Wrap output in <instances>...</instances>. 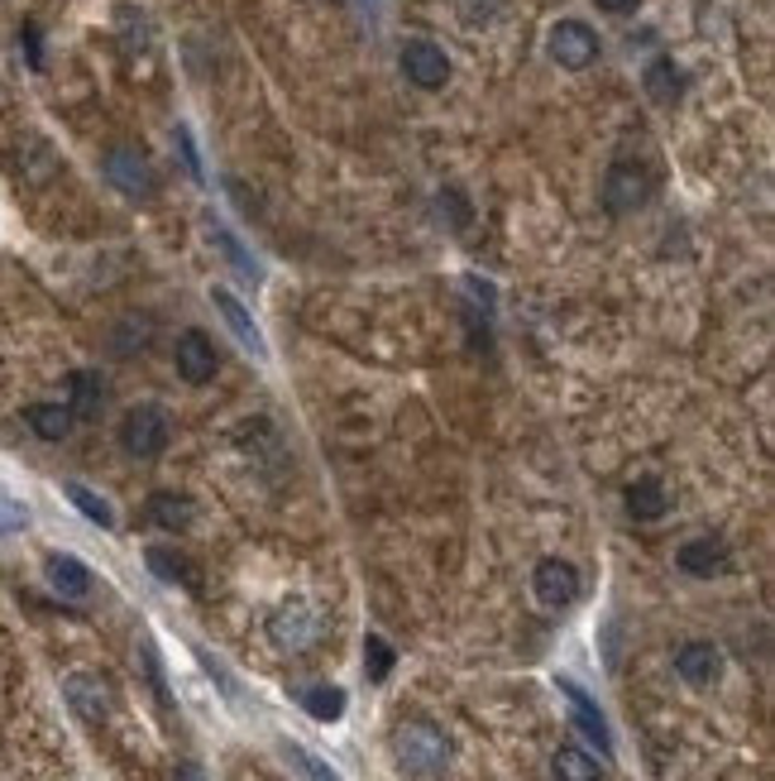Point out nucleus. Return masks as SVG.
<instances>
[{
  "label": "nucleus",
  "instance_id": "obj_5",
  "mask_svg": "<svg viewBox=\"0 0 775 781\" xmlns=\"http://www.w3.org/2000/svg\"><path fill=\"white\" fill-rule=\"evenodd\" d=\"M647 197H651V173L641 163H632V159H617L608 168V178H603V207H608L613 216H627V211H637Z\"/></svg>",
  "mask_w": 775,
  "mask_h": 781
},
{
  "label": "nucleus",
  "instance_id": "obj_19",
  "mask_svg": "<svg viewBox=\"0 0 775 781\" xmlns=\"http://www.w3.org/2000/svg\"><path fill=\"white\" fill-rule=\"evenodd\" d=\"M192 518H197V503L187 495H153L149 499V523H159L163 533H183V527H192Z\"/></svg>",
  "mask_w": 775,
  "mask_h": 781
},
{
  "label": "nucleus",
  "instance_id": "obj_12",
  "mask_svg": "<svg viewBox=\"0 0 775 781\" xmlns=\"http://www.w3.org/2000/svg\"><path fill=\"white\" fill-rule=\"evenodd\" d=\"M211 303H216V312L225 317V327L235 331V341L245 345V351H254L259 359H269V345H263V335H259V327H254V317L245 312V303H239L230 288H211Z\"/></svg>",
  "mask_w": 775,
  "mask_h": 781
},
{
  "label": "nucleus",
  "instance_id": "obj_2",
  "mask_svg": "<svg viewBox=\"0 0 775 781\" xmlns=\"http://www.w3.org/2000/svg\"><path fill=\"white\" fill-rule=\"evenodd\" d=\"M269 638L283 652H307L311 643L321 638V619L307 599H283V605L269 614Z\"/></svg>",
  "mask_w": 775,
  "mask_h": 781
},
{
  "label": "nucleus",
  "instance_id": "obj_14",
  "mask_svg": "<svg viewBox=\"0 0 775 781\" xmlns=\"http://www.w3.org/2000/svg\"><path fill=\"white\" fill-rule=\"evenodd\" d=\"M44 571H48V585H53L63 599H87L91 595V571L87 561L67 557V551H48L44 557Z\"/></svg>",
  "mask_w": 775,
  "mask_h": 781
},
{
  "label": "nucleus",
  "instance_id": "obj_6",
  "mask_svg": "<svg viewBox=\"0 0 775 781\" xmlns=\"http://www.w3.org/2000/svg\"><path fill=\"white\" fill-rule=\"evenodd\" d=\"M403 72H407L411 87L441 91L445 82H451V58H445V48H435L431 39H407L403 44Z\"/></svg>",
  "mask_w": 775,
  "mask_h": 781
},
{
  "label": "nucleus",
  "instance_id": "obj_23",
  "mask_svg": "<svg viewBox=\"0 0 775 781\" xmlns=\"http://www.w3.org/2000/svg\"><path fill=\"white\" fill-rule=\"evenodd\" d=\"M144 561H149V571L159 575L163 585H192V566H187V557H177V551L149 547V551H144Z\"/></svg>",
  "mask_w": 775,
  "mask_h": 781
},
{
  "label": "nucleus",
  "instance_id": "obj_32",
  "mask_svg": "<svg viewBox=\"0 0 775 781\" xmlns=\"http://www.w3.org/2000/svg\"><path fill=\"white\" fill-rule=\"evenodd\" d=\"M599 10H608V15H627V10H637V0H599Z\"/></svg>",
  "mask_w": 775,
  "mask_h": 781
},
{
  "label": "nucleus",
  "instance_id": "obj_7",
  "mask_svg": "<svg viewBox=\"0 0 775 781\" xmlns=\"http://www.w3.org/2000/svg\"><path fill=\"white\" fill-rule=\"evenodd\" d=\"M551 58L570 72H585L593 58H599V34H593L585 20H561L551 29Z\"/></svg>",
  "mask_w": 775,
  "mask_h": 781
},
{
  "label": "nucleus",
  "instance_id": "obj_13",
  "mask_svg": "<svg viewBox=\"0 0 775 781\" xmlns=\"http://www.w3.org/2000/svg\"><path fill=\"white\" fill-rule=\"evenodd\" d=\"M675 566L685 575H699V581H713V575L728 571V547H723L718 537H694V542H685L675 551Z\"/></svg>",
  "mask_w": 775,
  "mask_h": 781
},
{
  "label": "nucleus",
  "instance_id": "obj_31",
  "mask_svg": "<svg viewBox=\"0 0 775 781\" xmlns=\"http://www.w3.org/2000/svg\"><path fill=\"white\" fill-rule=\"evenodd\" d=\"M177 149H183V159H187V173H192V178H197V183H201V159H197V144H192V135H187L183 125H177Z\"/></svg>",
  "mask_w": 775,
  "mask_h": 781
},
{
  "label": "nucleus",
  "instance_id": "obj_3",
  "mask_svg": "<svg viewBox=\"0 0 775 781\" xmlns=\"http://www.w3.org/2000/svg\"><path fill=\"white\" fill-rule=\"evenodd\" d=\"M120 447L130 455H139V461H153V455H163L168 447V417L159 403H139L125 413V423H120Z\"/></svg>",
  "mask_w": 775,
  "mask_h": 781
},
{
  "label": "nucleus",
  "instance_id": "obj_17",
  "mask_svg": "<svg viewBox=\"0 0 775 781\" xmlns=\"http://www.w3.org/2000/svg\"><path fill=\"white\" fill-rule=\"evenodd\" d=\"M641 82H647V96H651V101H661V106H675V101H680V91H685V72L675 68L671 58H656V63H647Z\"/></svg>",
  "mask_w": 775,
  "mask_h": 781
},
{
  "label": "nucleus",
  "instance_id": "obj_11",
  "mask_svg": "<svg viewBox=\"0 0 775 781\" xmlns=\"http://www.w3.org/2000/svg\"><path fill=\"white\" fill-rule=\"evenodd\" d=\"M561 695L570 700V710H575V729H579V734H585L589 743H599V753L608 758V753H613V734H608V719H603V710L575 686V681H561Z\"/></svg>",
  "mask_w": 775,
  "mask_h": 781
},
{
  "label": "nucleus",
  "instance_id": "obj_20",
  "mask_svg": "<svg viewBox=\"0 0 775 781\" xmlns=\"http://www.w3.org/2000/svg\"><path fill=\"white\" fill-rule=\"evenodd\" d=\"M67 393H72V417H96L101 413V403H106V383L96 369H77V375L67 379Z\"/></svg>",
  "mask_w": 775,
  "mask_h": 781
},
{
  "label": "nucleus",
  "instance_id": "obj_10",
  "mask_svg": "<svg viewBox=\"0 0 775 781\" xmlns=\"http://www.w3.org/2000/svg\"><path fill=\"white\" fill-rule=\"evenodd\" d=\"M173 365L187 383H211L216 369H221V355H216V345L206 341V331H183L173 345Z\"/></svg>",
  "mask_w": 775,
  "mask_h": 781
},
{
  "label": "nucleus",
  "instance_id": "obj_30",
  "mask_svg": "<svg viewBox=\"0 0 775 781\" xmlns=\"http://www.w3.org/2000/svg\"><path fill=\"white\" fill-rule=\"evenodd\" d=\"M24 53H29V68H44V44H39V24H24Z\"/></svg>",
  "mask_w": 775,
  "mask_h": 781
},
{
  "label": "nucleus",
  "instance_id": "obj_22",
  "mask_svg": "<svg viewBox=\"0 0 775 781\" xmlns=\"http://www.w3.org/2000/svg\"><path fill=\"white\" fill-rule=\"evenodd\" d=\"M551 772H555V781H599V762H593L585 748L565 743V748L551 758Z\"/></svg>",
  "mask_w": 775,
  "mask_h": 781
},
{
  "label": "nucleus",
  "instance_id": "obj_18",
  "mask_svg": "<svg viewBox=\"0 0 775 781\" xmlns=\"http://www.w3.org/2000/svg\"><path fill=\"white\" fill-rule=\"evenodd\" d=\"M24 423H29L34 437L63 441L67 431H72V407H63V403H29V407H24Z\"/></svg>",
  "mask_w": 775,
  "mask_h": 781
},
{
  "label": "nucleus",
  "instance_id": "obj_21",
  "mask_svg": "<svg viewBox=\"0 0 775 781\" xmlns=\"http://www.w3.org/2000/svg\"><path fill=\"white\" fill-rule=\"evenodd\" d=\"M345 691L341 686H307L302 691V710L311 719H321V724H335V719H345Z\"/></svg>",
  "mask_w": 775,
  "mask_h": 781
},
{
  "label": "nucleus",
  "instance_id": "obj_4",
  "mask_svg": "<svg viewBox=\"0 0 775 781\" xmlns=\"http://www.w3.org/2000/svg\"><path fill=\"white\" fill-rule=\"evenodd\" d=\"M106 178H111V187H120L125 197H135V202H149L153 192H159L149 159H144L139 149H130V144H115V149H106Z\"/></svg>",
  "mask_w": 775,
  "mask_h": 781
},
{
  "label": "nucleus",
  "instance_id": "obj_24",
  "mask_svg": "<svg viewBox=\"0 0 775 781\" xmlns=\"http://www.w3.org/2000/svg\"><path fill=\"white\" fill-rule=\"evenodd\" d=\"M211 235H216V245H221V249H225V259H230V269H235V273H239V279H245V283H259V264H254V259H249V249H245V245H239V240H235V235H230V231H225V225H211Z\"/></svg>",
  "mask_w": 775,
  "mask_h": 781
},
{
  "label": "nucleus",
  "instance_id": "obj_8",
  "mask_svg": "<svg viewBox=\"0 0 775 781\" xmlns=\"http://www.w3.org/2000/svg\"><path fill=\"white\" fill-rule=\"evenodd\" d=\"M63 695L82 724H106V715H111V686L96 671H72L63 681Z\"/></svg>",
  "mask_w": 775,
  "mask_h": 781
},
{
  "label": "nucleus",
  "instance_id": "obj_25",
  "mask_svg": "<svg viewBox=\"0 0 775 781\" xmlns=\"http://www.w3.org/2000/svg\"><path fill=\"white\" fill-rule=\"evenodd\" d=\"M67 499H72V509H77L82 518H91L96 527H115V513H111V503H106L101 495H91L87 485H67Z\"/></svg>",
  "mask_w": 775,
  "mask_h": 781
},
{
  "label": "nucleus",
  "instance_id": "obj_27",
  "mask_svg": "<svg viewBox=\"0 0 775 781\" xmlns=\"http://www.w3.org/2000/svg\"><path fill=\"white\" fill-rule=\"evenodd\" d=\"M24 527H29V509H24L15 495H5V489H0V537L24 533Z\"/></svg>",
  "mask_w": 775,
  "mask_h": 781
},
{
  "label": "nucleus",
  "instance_id": "obj_15",
  "mask_svg": "<svg viewBox=\"0 0 775 781\" xmlns=\"http://www.w3.org/2000/svg\"><path fill=\"white\" fill-rule=\"evenodd\" d=\"M675 671H680V681H689V686H713V681L723 676V657L713 643H685L680 652H675Z\"/></svg>",
  "mask_w": 775,
  "mask_h": 781
},
{
  "label": "nucleus",
  "instance_id": "obj_9",
  "mask_svg": "<svg viewBox=\"0 0 775 781\" xmlns=\"http://www.w3.org/2000/svg\"><path fill=\"white\" fill-rule=\"evenodd\" d=\"M531 590H537V599L546 609H570L579 599V571L561 557H546L537 566V575H531Z\"/></svg>",
  "mask_w": 775,
  "mask_h": 781
},
{
  "label": "nucleus",
  "instance_id": "obj_26",
  "mask_svg": "<svg viewBox=\"0 0 775 781\" xmlns=\"http://www.w3.org/2000/svg\"><path fill=\"white\" fill-rule=\"evenodd\" d=\"M365 671H369V681H388V671H393V647H388L379 633L365 638Z\"/></svg>",
  "mask_w": 775,
  "mask_h": 781
},
{
  "label": "nucleus",
  "instance_id": "obj_1",
  "mask_svg": "<svg viewBox=\"0 0 775 781\" xmlns=\"http://www.w3.org/2000/svg\"><path fill=\"white\" fill-rule=\"evenodd\" d=\"M393 758L407 777H441L451 762V743L427 719H411V724L393 729Z\"/></svg>",
  "mask_w": 775,
  "mask_h": 781
},
{
  "label": "nucleus",
  "instance_id": "obj_28",
  "mask_svg": "<svg viewBox=\"0 0 775 781\" xmlns=\"http://www.w3.org/2000/svg\"><path fill=\"white\" fill-rule=\"evenodd\" d=\"M283 753H287V758H293V762L302 767V772H307V781H341V777H335V772H331V767H325V762H317V758H311L307 748H293V743H283Z\"/></svg>",
  "mask_w": 775,
  "mask_h": 781
},
{
  "label": "nucleus",
  "instance_id": "obj_29",
  "mask_svg": "<svg viewBox=\"0 0 775 781\" xmlns=\"http://www.w3.org/2000/svg\"><path fill=\"white\" fill-rule=\"evenodd\" d=\"M441 211H451V225H455V231H465L469 216H475V211H469V202H465V192H455V187L441 192Z\"/></svg>",
  "mask_w": 775,
  "mask_h": 781
},
{
  "label": "nucleus",
  "instance_id": "obj_16",
  "mask_svg": "<svg viewBox=\"0 0 775 781\" xmlns=\"http://www.w3.org/2000/svg\"><path fill=\"white\" fill-rule=\"evenodd\" d=\"M627 513H632L637 523H656L671 513V495H665V485L656 475H641L637 485H627Z\"/></svg>",
  "mask_w": 775,
  "mask_h": 781
}]
</instances>
